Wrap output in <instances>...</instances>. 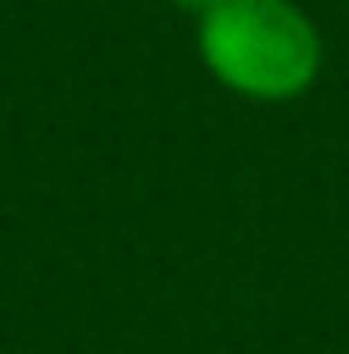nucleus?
Returning a JSON list of instances; mask_svg holds the SVG:
<instances>
[{
    "instance_id": "nucleus-1",
    "label": "nucleus",
    "mask_w": 349,
    "mask_h": 354,
    "mask_svg": "<svg viewBox=\"0 0 349 354\" xmlns=\"http://www.w3.org/2000/svg\"><path fill=\"white\" fill-rule=\"evenodd\" d=\"M201 58L234 91L283 101L311 86L321 39L287 0H220L201 19Z\"/></svg>"
},
{
    "instance_id": "nucleus-2",
    "label": "nucleus",
    "mask_w": 349,
    "mask_h": 354,
    "mask_svg": "<svg viewBox=\"0 0 349 354\" xmlns=\"http://www.w3.org/2000/svg\"><path fill=\"white\" fill-rule=\"evenodd\" d=\"M177 5H191V10H201V15H206V10H211V5H220V0H177Z\"/></svg>"
}]
</instances>
